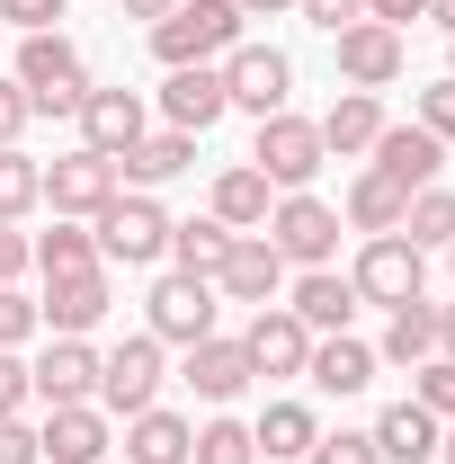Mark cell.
I'll return each mask as SVG.
<instances>
[{
    "mask_svg": "<svg viewBox=\"0 0 455 464\" xmlns=\"http://www.w3.org/2000/svg\"><path fill=\"white\" fill-rule=\"evenodd\" d=\"M36 456H45V464H99V456H108V411H99V402H63V411H45Z\"/></svg>",
    "mask_w": 455,
    "mask_h": 464,
    "instance_id": "obj_18",
    "label": "cell"
},
{
    "mask_svg": "<svg viewBox=\"0 0 455 464\" xmlns=\"http://www.w3.org/2000/svg\"><path fill=\"white\" fill-rule=\"evenodd\" d=\"M0 464H45V456H36V429H27V420H0Z\"/></svg>",
    "mask_w": 455,
    "mask_h": 464,
    "instance_id": "obj_45",
    "label": "cell"
},
{
    "mask_svg": "<svg viewBox=\"0 0 455 464\" xmlns=\"http://www.w3.org/2000/svg\"><path fill=\"white\" fill-rule=\"evenodd\" d=\"M241 18H277V9H295V0H232Z\"/></svg>",
    "mask_w": 455,
    "mask_h": 464,
    "instance_id": "obj_49",
    "label": "cell"
},
{
    "mask_svg": "<svg viewBox=\"0 0 455 464\" xmlns=\"http://www.w3.org/2000/svg\"><path fill=\"white\" fill-rule=\"evenodd\" d=\"M420 357H438V304H429V295H420V304H402L393 322H384L375 366H420Z\"/></svg>",
    "mask_w": 455,
    "mask_h": 464,
    "instance_id": "obj_28",
    "label": "cell"
},
{
    "mask_svg": "<svg viewBox=\"0 0 455 464\" xmlns=\"http://www.w3.org/2000/svg\"><path fill=\"white\" fill-rule=\"evenodd\" d=\"M161 402V340L152 331H134V340H116L99 357V411L108 420H134V411Z\"/></svg>",
    "mask_w": 455,
    "mask_h": 464,
    "instance_id": "obj_7",
    "label": "cell"
},
{
    "mask_svg": "<svg viewBox=\"0 0 455 464\" xmlns=\"http://www.w3.org/2000/svg\"><path fill=\"white\" fill-rule=\"evenodd\" d=\"M438 456H447V464H455V429H447V438H438Z\"/></svg>",
    "mask_w": 455,
    "mask_h": 464,
    "instance_id": "obj_51",
    "label": "cell"
},
{
    "mask_svg": "<svg viewBox=\"0 0 455 464\" xmlns=\"http://www.w3.org/2000/svg\"><path fill=\"white\" fill-rule=\"evenodd\" d=\"M18 90H27V108L36 116H81V99H90V63H81V45L72 36H18V72H9Z\"/></svg>",
    "mask_w": 455,
    "mask_h": 464,
    "instance_id": "obj_1",
    "label": "cell"
},
{
    "mask_svg": "<svg viewBox=\"0 0 455 464\" xmlns=\"http://www.w3.org/2000/svg\"><path fill=\"white\" fill-rule=\"evenodd\" d=\"M402 63H411L402 27H384V18H357V27H340V81H348V90H393Z\"/></svg>",
    "mask_w": 455,
    "mask_h": 464,
    "instance_id": "obj_13",
    "label": "cell"
},
{
    "mask_svg": "<svg viewBox=\"0 0 455 464\" xmlns=\"http://www.w3.org/2000/svg\"><path fill=\"white\" fill-rule=\"evenodd\" d=\"M241 357H250V375H277V384H286V375L313 366V331H304L286 304H259L250 331H241Z\"/></svg>",
    "mask_w": 455,
    "mask_h": 464,
    "instance_id": "obj_11",
    "label": "cell"
},
{
    "mask_svg": "<svg viewBox=\"0 0 455 464\" xmlns=\"http://www.w3.org/2000/svg\"><path fill=\"white\" fill-rule=\"evenodd\" d=\"M268 206H277V188L250 170V161H232V170L215 179V224H232V232H259V224H268Z\"/></svg>",
    "mask_w": 455,
    "mask_h": 464,
    "instance_id": "obj_27",
    "label": "cell"
},
{
    "mask_svg": "<svg viewBox=\"0 0 455 464\" xmlns=\"http://www.w3.org/2000/svg\"><path fill=\"white\" fill-rule=\"evenodd\" d=\"M188 464H259V438L241 429V420H206L197 429V456Z\"/></svg>",
    "mask_w": 455,
    "mask_h": 464,
    "instance_id": "obj_35",
    "label": "cell"
},
{
    "mask_svg": "<svg viewBox=\"0 0 455 464\" xmlns=\"http://www.w3.org/2000/svg\"><path fill=\"white\" fill-rule=\"evenodd\" d=\"M366 438H375V456H384V464H429L447 429H438V411H420V402H393L384 420H375V429H366Z\"/></svg>",
    "mask_w": 455,
    "mask_h": 464,
    "instance_id": "obj_25",
    "label": "cell"
},
{
    "mask_svg": "<svg viewBox=\"0 0 455 464\" xmlns=\"http://www.w3.org/2000/svg\"><path fill=\"white\" fill-rule=\"evenodd\" d=\"M27 384H36V402H45V411L99 402V348H90V340H45V348H36V366H27Z\"/></svg>",
    "mask_w": 455,
    "mask_h": 464,
    "instance_id": "obj_14",
    "label": "cell"
},
{
    "mask_svg": "<svg viewBox=\"0 0 455 464\" xmlns=\"http://www.w3.org/2000/svg\"><path fill=\"white\" fill-rule=\"evenodd\" d=\"M143 134H152V116H143V90H90V99H81V143H90V152L125 161Z\"/></svg>",
    "mask_w": 455,
    "mask_h": 464,
    "instance_id": "obj_15",
    "label": "cell"
},
{
    "mask_svg": "<svg viewBox=\"0 0 455 464\" xmlns=\"http://www.w3.org/2000/svg\"><path fill=\"white\" fill-rule=\"evenodd\" d=\"M447 81H455V72H447Z\"/></svg>",
    "mask_w": 455,
    "mask_h": 464,
    "instance_id": "obj_53",
    "label": "cell"
},
{
    "mask_svg": "<svg viewBox=\"0 0 455 464\" xmlns=\"http://www.w3.org/2000/svg\"><path fill=\"white\" fill-rule=\"evenodd\" d=\"M197 456V429H188V420H179V411H134V420H125V464H188Z\"/></svg>",
    "mask_w": 455,
    "mask_h": 464,
    "instance_id": "obj_24",
    "label": "cell"
},
{
    "mask_svg": "<svg viewBox=\"0 0 455 464\" xmlns=\"http://www.w3.org/2000/svg\"><path fill=\"white\" fill-rule=\"evenodd\" d=\"M224 108L232 99H224V72H215V63H179L170 81H161V116H170L179 134H206Z\"/></svg>",
    "mask_w": 455,
    "mask_h": 464,
    "instance_id": "obj_20",
    "label": "cell"
},
{
    "mask_svg": "<svg viewBox=\"0 0 455 464\" xmlns=\"http://www.w3.org/2000/svg\"><path fill=\"white\" fill-rule=\"evenodd\" d=\"M36 206H45V161H27V152L9 143V152H0V224H27Z\"/></svg>",
    "mask_w": 455,
    "mask_h": 464,
    "instance_id": "obj_34",
    "label": "cell"
},
{
    "mask_svg": "<svg viewBox=\"0 0 455 464\" xmlns=\"http://www.w3.org/2000/svg\"><path fill=\"white\" fill-rule=\"evenodd\" d=\"M402 206H411V188H393L384 170H357V179H348V224L366 232V241H375V232H402Z\"/></svg>",
    "mask_w": 455,
    "mask_h": 464,
    "instance_id": "obj_29",
    "label": "cell"
},
{
    "mask_svg": "<svg viewBox=\"0 0 455 464\" xmlns=\"http://www.w3.org/2000/svg\"><path fill=\"white\" fill-rule=\"evenodd\" d=\"M304 464H384V456H375V438H366V429H322Z\"/></svg>",
    "mask_w": 455,
    "mask_h": 464,
    "instance_id": "obj_37",
    "label": "cell"
},
{
    "mask_svg": "<svg viewBox=\"0 0 455 464\" xmlns=\"http://www.w3.org/2000/svg\"><path fill=\"white\" fill-rule=\"evenodd\" d=\"M108 304H116L108 268H81V277H45V304H36V322H45L54 340H90V331L108 322Z\"/></svg>",
    "mask_w": 455,
    "mask_h": 464,
    "instance_id": "obj_10",
    "label": "cell"
},
{
    "mask_svg": "<svg viewBox=\"0 0 455 464\" xmlns=\"http://www.w3.org/2000/svg\"><path fill=\"white\" fill-rule=\"evenodd\" d=\"M232 250V224H215V215H197V224H170V268H188V277H215Z\"/></svg>",
    "mask_w": 455,
    "mask_h": 464,
    "instance_id": "obj_33",
    "label": "cell"
},
{
    "mask_svg": "<svg viewBox=\"0 0 455 464\" xmlns=\"http://www.w3.org/2000/svg\"><path fill=\"white\" fill-rule=\"evenodd\" d=\"M259 456L277 464V456H313V438H322V420H313V402H268L259 411Z\"/></svg>",
    "mask_w": 455,
    "mask_h": 464,
    "instance_id": "obj_30",
    "label": "cell"
},
{
    "mask_svg": "<svg viewBox=\"0 0 455 464\" xmlns=\"http://www.w3.org/2000/svg\"><path fill=\"white\" fill-rule=\"evenodd\" d=\"M215 295H232V304H277L286 295V259L268 250V232H232L224 268H215Z\"/></svg>",
    "mask_w": 455,
    "mask_h": 464,
    "instance_id": "obj_16",
    "label": "cell"
},
{
    "mask_svg": "<svg viewBox=\"0 0 455 464\" xmlns=\"http://www.w3.org/2000/svg\"><path fill=\"white\" fill-rule=\"evenodd\" d=\"M411 402L455 420V357H420V366H411Z\"/></svg>",
    "mask_w": 455,
    "mask_h": 464,
    "instance_id": "obj_36",
    "label": "cell"
},
{
    "mask_svg": "<svg viewBox=\"0 0 455 464\" xmlns=\"http://www.w3.org/2000/svg\"><path fill=\"white\" fill-rule=\"evenodd\" d=\"M447 259H455V241H447Z\"/></svg>",
    "mask_w": 455,
    "mask_h": 464,
    "instance_id": "obj_52",
    "label": "cell"
},
{
    "mask_svg": "<svg viewBox=\"0 0 455 464\" xmlns=\"http://www.w3.org/2000/svg\"><path fill=\"white\" fill-rule=\"evenodd\" d=\"M36 268H45V277H81V268H108V259H99V232H90V224H72V215H54V232L36 241Z\"/></svg>",
    "mask_w": 455,
    "mask_h": 464,
    "instance_id": "obj_31",
    "label": "cell"
},
{
    "mask_svg": "<svg viewBox=\"0 0 455 464\" xmlns=\"http://www.w3.org/2000/svg\"><path fill=\"white\" fill-rule=\"evenodd\" d=\"M143 313H152V340H161V348H197V340H215V277H188V268H170V277H152Z\"/></svg>",
    "mask_w": 455,
    "mask_h": 464,
    "instance_id": "obj_8",
    "label": "cell"
},
{
    "mask_svg": "<svg viewBox=\"0 0 455 464\" xmlns=\"http://www.w3.org/2000/svg\"><path fill=\"white\" fill-rule=\"evenodd\" d=\"M259 232H268V250H277L286 268H331L340 259V206H322L313 188H286Z\"/></svg>",
    "mask_w": 455,
    "mask_h": 464,
    "instance_id": "obj_4",
    "label": "cell"
},
{
    "mask_svg": "<svg viewBox=\"0 0 455 464\" xmlns=\"http://www.w3.org/2000/svg\"><path fill=\"white\" fill-rule=\"evenodd\" d=\"M241 9L232 0H179L170 18L152 27V54H161V72H179V63H224L232 45H241Z\"/></svg>",
    "mask_w": 455,
    "mask_h": 464,
    "instance_id": "obj_3",
    "label": "cell"
},
{
    "mask_svg": "<svg viewBox=\"0 0 455 464\" xmlns=\"http://www.w3.org/2000/svg\"><path fill=\"white\" fill-rule=\"evenodd\" d=\"M348 286H357V304H384V313H402V304H420V295H429V250H411L402 232H375V241L357 250Z\"/></svg>",
    "mask_w": 455,
    "mask_h": 464,
    "instance_id": "obj_6",
    "label": "cell"
},
{
    "mask_svg": "<svg viewBox=\"0 0 455 464\" xmlns=\"http://www.w3.org/2000/svg\"><path fill=\"white\" fill-rule=\"evenodd\" d=\"M179 375L197 384V402H232L241 384H259V375H250V357H241V340H224V331L188 348V366H179Z\"/></svg>",
    "mask_w": 455,
    "mask_h": 464,
    "instance_id": "obj_21",
    "label": "cell"
},
{
    "mask_svg": "<svg viewBox=\"0 0 455 464\" xmlns=\"http://www.w3.org/2000/svg\"><path fill=\"white\" fill-rule=\"evenodd\" d=\"M170 9H179V0H125V18H143V27H161Z\"/></svg>",
    "mask_w": 455,
    "mask_h": 464,
    "instance_id": "obj_47",
    "label": "cell"
},
{
    "mask_svg": "<svg viewBox=\"0 0 455 464\" xmlns=\"http://www.w3.org/2000/svg\"><path fill=\"white\" fill-rule=\"evenodd\" d=\"M411 125H429L438 143H455V81H438V90H420V116Z\"/></svg>",
    "mask_w": 455,
    "mask_h": 464,
    "instance_id": "obj_40",
    "label": "cell"
},
{
    "mask_svg": "<svg viewBox=\"0 0 455 464\" xmlns=\"http://www.w3.org/2000/svg\"><path fill=\"white\" fill-rule=\"evenodd\" d=\"M375 134H384V108H375V90H348L340 108L322 116V152H348V161H366V152H375Z\"/></svg>",
    "mask_w": 455,
    "mask_h": 464,
    "instance_id": "obj_26",
    "label": "cell"
},
{
    "mask_svg": "<svg viewBox=\"0 0 455 464\" xmlns=\"http://www.w3.org/2000/svg\"><path fill=\"white\" fill-rule=\"evenodd\" d=\"M438 357H455V304H438Z\"/></svg>",
    "mask_w": 455,
    "mask_h": 464,
    "instance_id": "obj_48",
    "label": "cell"
},
{
    "mask_svg": "<svg viewBox=\"0 0 455 464\" xmlns=\"http://www.w3.org/2000/svg\"><path fill=\"white\" fill-rule=\"evenodd\" d=\"M116 188H125V179H116V161L81 143V152H63L54 170H45V206H54V215H72V224H90V215L108 206Z\"/></svg>",
    "mask_w": 455,
    "mask_h": 464,
    "instance_id": "obj_12",
    "label": "cell"
},
{
    "mask_svg": "<svg viewBox=\"0 0 455 464\" xmlns=\"http://www.w3.org/2000/svg\"><path fill=\"white\" fill-rule=\"evenodd\" d=\"M402 241H411V250H447V241H455V188H411Z\"/></svg>",
    "mask_w": 455,
    "mask_h": 464,
    "instance_id": "obj_32",
    "label": "cell"
},
{
    "mask_svg": "<svg viewBox=\"0 0 455 464\" xmlns=\"http://www.w3.org/2000/svg\"><path fill=\"white\" fill-rule=\"evenodd\" d=\"M27 125H36V108H27V90H18V81H0V152H9V143H18Z\"/></svg>",
    "mask_w": 455,
    "mask_h": 464,
    "instance_id": "obj_43",
    "label": "cell"
},
{
    "mask_svg": "<svg viewBox=\"0 0 455 464\" xmlns=\"http://www.w3.org/2000/svg\"><path fill=\"white\" fill-rule=\"evenodd\" d=\"M366 18H384V27H411V18H429V0H366Z\"/></svg>",
    "mask_w": 455,
    "mask_h": 464,
    "instance_id": "obj_46",
    "label": "cell"
},
{
    "mask_svg": "<svg viewBox=\"0 0 455 464\" xmlns=\"http://www.w3.org/2000/svg\"><path fill=\"white\" fill-rule=\"evenodd\" d=\"M366 170H384L393 188H438L447 143H438L429 125H384V134H375V152H366Z\"/></svg>",
    "mask_w": 455,
    "mask_h": 464,
    "instance_id": "obj_17",
    "label": "cell"
},
{
    "mask_svg": "<svg viewBox=\"0 0 455 464\" xmlns=\"http://www.w3.org/2000/svg\"><path fill=\"white\" fill-rule=\"evenodd\" d=\"M27 268H36V241H27L18 224H0V286H18Z\"/></svg>",
    "mask_w": 455,
    "mask_h": 464,
    "instance_id": "obj_42",
    "label": "cell"
},
{
    "mask_svg": "<svg viewBox=\"0 0 455 464\" xmlns=\"http://www.w3.org/2000/svg\"><path fill=\"white\" fill-rule=\"evenodd\" d=\"M179 170H197V134H143V143H134V152H125V161H116V179H125V188H143V197H152V188H170Z\"/></svg>",
    "mask_w": 455,
    "mask_h": 464,
    "instance_id": "obj_22",
    "label": "cell"
},
{
    "mask_svg": "<svg viewBox=\"0 0 455 464\" xmlns=\"http://www.w3.org/2000/svg\"><path fill=\"white\" fill-rule=\"evenodd\" d=\"M0 18H9L18 36H45V27L63 18V0H0Z\"/></svg>",
    "mask_w": 455,
    "mask_h": 464,
    "instance_id": "obj_41",
    "label": "cell"
},
{
    "mask_svg": "<svg viewBox=\"0 0 455 464\" xmlns=\"http://www.w3.org/2000/svg\"><path fill=\"white\" fill-rule=\"evenodd\" d=\"M295 9H304L313 27H331V36H340V27H357V18H366V0H295Z\"/></svg>",
    "mask_w": 455,
    "mask_h": 464,
    "instance_id": "obj_44",
    "label": "cell"
},
{
    "mask_svg": "<svg viewBox=\"0 0 455 464\" xmlns=\"http://www.w3.org/2000/svg\"><path fill=\"white\" fill-rule=\"evenodd\" d=\"M27 402H36V384H27V357H18V348H0V420H18Z\"/></svg>",
    "mask_w": 455,
    "mask_h": 464,
    "instance_id": "obj_39",
    "label": "cell"
},
{
    "mask_svg": "<svg viewBox=\"0 0 455 464\" xmlns=\"http://www.w3.org/2000/svg\"><path fill=\"white\" fill-rule=\"evenodd\" d=\"M45 322H36V295H18V286H0V348H18V340H36Z\"/></svg>",
    "mask_w": 455,
    "mask_h": 464,
    "instance_id": "obj_38",
    "label": "cell"
},
{
    "mask_svg": "<svg viewBox=\"0 0 455 464\" xmlns=\"http://www.w3.org/2000/svg\"><path fill=\"white\" fill-rule=\"evenodd\" d=\"M322 161H331V152H322V125H313V116H295V108H277V116H259V143H250V170L268 179V188H313V179H322Z\"/></svg>",
    "mask_w": 455,
    "mask_h": 464,
    "instance_id": "obj_5",
    "label": "cell"
},
{
    "mask_svg": "<svg viewBox=\"0 0 455 464\" xmlns=\"http://www.w3.org/2000/svg\"><path fill=\"white\" fill-rule=\"evenodd\" d=\"M215 72H224V99H232L241 116H277V108H286V90H295V63H286L277 45H250V36H241V45H232Z\"/></svg>",
    "mask_w": 455,
    "mask_h": 464,
    "instance_id": "obj_9",
    "label": "cell"
},
{
    "mask_svg": "<svg viewBox=\"0 0 455 464\" xmlns=\"http://www.w3.org/2000/svg\"><path fill=\"white\" fill-rule=\"evenodd\" d=\"M286 313H295L313 340H331V331H348V322H357V286H348L340 268H304V277H295V295H286Z\"/></svg>",
    "mask_w": 455,
    "mask_h": 464,
    "instance_id": "obj_19",
    "label": "cell"
},
{
    "mask_svg": "<svg viewBox=\"0 0 455 464\" xmlns=\"http://www.w3.org/2000/svg\"><path fill=\"white\" fill-rule=\"evenodd\" d=\"M304 384H322V393H366L375 384V348L348 340V331H331V340H313V366H304Z\"/></svg>",
    "mask_w": 455,
    "mask_h": 464,
    "instance_id": "obj_23",
    "label": "cell"
},
{
    "mask_svg": "<svg viewBox=\"0 0 455 464\" xmlns=\"http://www.w3.org/2000/svg\"><path fill=\"white\" fill-rule=\"evenodd\" d=\"M429 18H438V27H447V36H455V0H429Z\"/></svg>",
    "mask_w": 455,
    "mask_h": 464,
    "instance_id": "obj_50",
    "label": "cell"
},
{
    "mask_svg": "<svg viewBox=\"0 0 455 464\" xmlns=\"http://www.w3.org/2000/svg\"><path fill=\"white\" fill-rule=\"evenodd\" d=\"M90 232H99V259H108V268H152V259H170V215H161L143 188H116L108 206L90 215Z\"/></svg>",
    "mask_w": 455,
    "mask_h": 464,
    "instance_id": "obj_2",
    "label": "cell"
}]
</instances>
